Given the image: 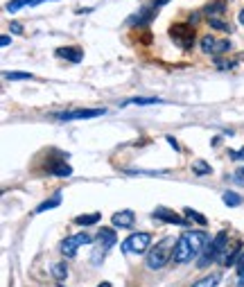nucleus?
<instances>
[{"instance_id": "nucleus-16", "label": "nucleus", "mask_w": 244, "mask_h": 287, "mask_svg": "<svg viewBox=\"0 0 244 287\" xmlns=\"http://www.w3.org/2000/svg\"><path fill=\"white\" fill-rule=\"evenodd\" d=\"M221 280V273H208V276L199 278L197 282H192V287H217V282Z\"/></svg>"}, {"instance_id": "nucleus-12", "label": "nucleus", "mask_w": 244, "mask_h": 287, "mask_svg": "<svg viewBox=\"0 0 244 287\" xmlns=\"http://www.w3.org/2000/svg\"><path fill=\"white\" fill-rule=\"evenodd\" d=\"M111 222H113V226L115 228H131L134 226V222H136V217H134V210H120V213H115L111 217Z\"/></svg>"}, {"instance_id": "nucleus-14", "label": "nucleus", "mask_w": 244, "mask_h": 287, "mask_svg": "<svg viewBox=\"0 0 244 287\" xmlns=\"http://www.w3.org/2000/svg\"><path fill=\"white\" fill-rule=\"evenodd\" d=\"M41 3H50V0H12V3H7V12L9 14H16V12L25 10V7H36Z\"/></svg>"}, {"instance_id": "nucleus-34", "label": "nucleus", "mask_w": 244, "mask_h": 287, "mask_svg": "<svg viewBox=\"0 0 244 287\" xmlns=\"http://www.w3.org/2000/svg\"><path fill=\"white\" fill-rule=\"evenodd\" d=\"M237 21H239V25H244V10L239 12V19H237Z\"/></svg>"}, {"instance_id": "nucleus-23", "label": "nucleus", "mask_w": 244, "mask_h": 287, "mask_svg": "<svg viewBox=\"0 0 244 287\" xmlns=\"http://www.w3.org/2000/svg\"><path fill=\"white\" fill-rule=\"evenodd\" d=\"M52 276L57 278V280H63V278L68 276V264H66V262H57V264H52Z\"/></svg>"}, {"instance_id": "nucleus-7", "label": "nucleus", "mask_w": 244, "mask_h": 287, "mask_svg": "<svg viewBox=\"0 0 244 287\" xmlns=\"http://www.w3.org/2000/svg\"><path fill=\"white\" fill-rule=\"evenodd\" d=\"M106 113V109H70V111H59L54 113L57 120H63V122H70V120H90V118H99V115Z\"/></svg>"}, {"instance_id": "nucleus-8", "label": "nucleus", "mask_w": 244, "mask_h": 287, "mask_svg": "<svg viewBox=\"0 0 244 287\" xmlns=\"http://www.w3.org/2000/svg\"><path fill=\"white\" fill-rule=\"evenodd\" d=\"M95 237L90 235V233H75V235H68L66 240L61 242V253L66 255V258H72V255L77 253V249H79L81 244H90Z\"/></svg>"}, {"instance_id": "nucleus-5", "label": "nucleus", "mask_w": 244, "mask_h": 287, "mask_svg": "<svg viewBox=\"0 0 244 287\" xmlns=\"http://www.w3.org/2000/svg\"><path fill=\"white\" fill-rule=\"evenodd\" d=\"M170 37L176 46H181L183 50H190L194 43V28L190 23H174L170 28Z\"/></svg>"}, {"instance_id": "nucleus-4", "label": "nucleus", "mask_w": 244, "mask_h": 287, "mask_svg": "<svg viewBox=\"0 0 244 287\" xmlns=\"http://www.w3.org/2000/svg\"><path fill=\"white\" fill-rule=\"evenodd\" d=\"M115 242H117V237H115V233H113V228H102V231L97 233V246H95L93 255H90V262H93L95 267H99V264L104 262V258H106V251L111 249Z\"/></svg>"}, {"instance_id": "nucleus-33", "label": "nucleus", "mask_w": 244, "mask_h": 287, "mask_svg": "<svg viewBox=\"0 0 244 287\" xmlns=\"http://www.w3.org/2000/svg\"><path fill=\"white\" fill-rule=\"evenodd\" d=\"M12 32H23V28H21V23H12Z\"/></svg>"}, {"instance_id": "nucleus-28", "label": "nucleus", "mask_w": 244, "mask_h": 287, "mask_svg": "<svg viewBox=\"0 0 244 287\" xmlns=\"http://www.w3.org/2000/svg\"><path fill=\"white\" fill-rule=\"evenodd\" d=\"M235 181L242 183V186H244V165H242V168L235 170Z\"/></svg>"}, {"instance_id": "nucleus-22", "label": "nucleus", "mask_w": 244, "mask_h": 287, "mask_svg": "<svg viewBox=\"0 0 244 287\" xmlns=\"http://www.w3.org/2000/svg\"><path fill=\"white\" fill-rule=\"evenodd\" d=\"M224 10H226V3H224V0H215V3H210V5L206 7L208 19H210V16H217V14H224Z\"/></svg>"}, {"instance_id": "nucleus-15", "label": "nucleus", "mask_w": 244, "mask_h": 287, "mask_svg": "<svg viewBox=\"0 0 244 287\" xmlns=\"http://www.w3.org/2000/svg\"><path fill=\"white\" fill-rule=\"evenodd\" d=\"M61 197H63V192L57 190L48 201H41V204L36 206V213H45V210H50V208H57V206L61 204Z\"/></svg>"}, {"instance_id": "nucleus-32", "label": "nucleus", "mask_w": 244, "mask_h": 287, "mask_svg": "<svg viewBox=\"0 0 244 287\" xmlns=\"http://www.w3.org/2000/svg\"><path fill=\"white\" fill-rule=\"evenodd\" d=\"M9 43H12V39H9V37H5V34H3V39H0V46H3V48H7Z\"/></svg>"}, {"instance_id": "nucleus-9", "label": "nucleus", "mask_w": 244, "mask_h": 287, "mask_svg": "<svg viewBox=\"0 0 244 287\" xmlns=\"http://www.w3.org/2000/svg\"><path fill=\"white\" fill-rule=\"evenodd\" d=\"M201 50H203V55H215V57H219V55H224V52H228L230 50V41L228 39H217V37H201Z\"/></svg>"}, {"instance_id": "nucleus-31", "label": "nucleus", "mask_w": 244, "mask_h": 287, "mask_svg": "<svg viewBox=\"0 0 244 287\" xmlns=\"http://www.w3.org/2000/svg\"><path fill=\"white\" fill-rule=\"evenodd\" d=\"M167 142H170V145H172V147H174V152H181L179 142H176V140H174V138H172V136H167Z\"/></svg>"}, {"instance_id": "nucleus-13", "label": "nucleus", "mask_w": 244, "mask_h": 287, "mask_svg": "<svg viewBox=\"0 0 244 287\" xmlns=\"http://www.w3.org/2000/svg\"><path fill=\"white\" fill-rule=\"evenodd\" d=\"M57 57H59V59L72 61V64H79V61L84 59V52H81L79 48H59V50H57Z\"/></svg>"}, {"instance_id": "nucleus-6", "label": "nucleus", "mask_w": 244, "mask_h": 287, "mask_svg": "<svg viewBox=\"0 0 244 287\" xmlns=\"http://www.w3.org/2000/svg\"><path fill=\"white\" fill-rule=\"evenodd\" d=\"M149 244H152V235L149 233H134L129 235L125 242H122V253H145L149 251Z\"/></svg>"}, {"instance_id": "nucleus-29", "label": "nucleus", "mask_w": 244, "mask_h": 287, "mask_svg": "<svg viewBox=\"0 0 244 287\" xmlns=\"http://www.w3.org/2000/svg\"><path fill=\"white\" fill-rule=\"evenodd\" d=\"M167 3H170V0H154L152 7H154V10H161V7H165V5H167Z\"/></svg>"}, {"instance_id": "nucleus-25", "label": "nucleus", "mask_w": 244, "mask_h": 287, "mask_svg": "<svg viewBox=\"0 0 244 287\" xmlns=\"http://www.w3.org/2000/svg\"><path fill=\"white\" fill-rule=\"evenodd\" d=\"M183 213H185V215H188V217H190V219H194V222H197V224H201V226H206V224H208V219H206V217H203V215H201V213H197V210H192V208H185V210H183Z\"/></svg>"}, {"instance_id": "nucleus-27", "label": "nucleus", "mask_w": 244, "mask_h": 287, "mask_svg": "<svg viewBox=\"0 0 244 287\" xmlns=\"http://www.w3.org/2000/svg\"><path fill=\"white\" fill-rule=\"evenodd\" d=\"M237 287H244V251L237 260Z\"/></svg>"}, {"instance_id": "nucleus-10", "label": "nucleus", "mask_w": 244, "mask_h": 287, "mask_svg": "<svg viewBox=\"0 0 244 287\" xmlns=\"http://www.w3.org/2000/svg\"><path fill=\"white\" fill-rule=\"evenodd\" d=\"M152 217L161 219V222H165V224H174V226H188V219L181 217V215L174 213V210L165 208V206H158V208H154Z\"/></svg>"}, {"instance_id": "nucleus-17", "label": "nucleus", "mask_w": 244, "mask_h": 287, "mask_svg": "<svg viewBox=\"0 0 244 287\" xmlns=\"http://www.w3.org/2000/svg\"><path fill=\"white\" fill-rule=\"evenodd\" d=\"M161 102H163V100H158V97H129V100H127L122 106H129V104L149 106V104H161Z\"/></svg>"}, {"instance_id": "nucleus-21", "label": "nucleus", "mask_w": 244, "mask_h": 287, "mask_svg": "<svg viewBox=\"0 0 244 287\" xmlns=\"http://www.w3.org/2000/svg\"><path fill=\"white\" fill-rule=\"evenodd\" d=\"M32 73H23V70H5V79L9 82H21V79H32Z\"/></svg>"}, {"instance_id": "nucleus-20", "label": "nucleus", "mask_w": 244, "mask_h": 287, "mask_svg": "<svg viewBox=\"0 0 244 287\" xmlns=\"http://www.w3.org/2000/svg\"><path fill=\"white\" fill-rule=\"evenodd\" d=\"M221 199H224V204L230 206V208H235V206H242V197H239L237 192H233V190H226L224 195H221Z\"/></svg>"}, {"instance_id": "nucleus-3", "label": "nucleus", "mask_w": 244, "mask_h": 287, "mask_svg": "<svg viewBox=\"0 0 244 287\" xmlns=\"http://www.w3.org/2000/svg\"><path fill=\"white\" fill-rule=\"evenodd\" d=\"M228 244H230V242H228V233H226V231L217 233L215 240L206 244L203 255L199 258L197 264H199V267H208V264L215 262V260H221V255H224V251H226V246H228Z\"/></svg>"}, {"instance_id": "nucleus-30", "label": "nucleus", "mask_w": 244, "mask_h": 287, "mask_svg": "<svg viewBox=\"0 0 244 287\" xmlns=\"http://www.w3.org/2000/svg\"><path fill=\"white\" fill-rule=\"evenodd\" d=\"M230 159L233 161H239V159H244V147L239 152H230Z\"/></svg>"}, {"instance_id": "nucleus-18", "label": "nucleus", "mask_w": 244, "mask_h": 287, "mask_svg": "<svg viewBox=\"0 0 244 287\" xmlns=\"http://www.w3.org/2000/svg\"><path fill=\"white\" fill-rule=\"evenodd\" d=\"M50 172L54 174V177H70L72 174V168L68 163H63V161H59V163H54L52 168H50Z\"/></svg>"}, {"instance_id": "nucleus-35", "label": "nucleus", "mask_w": 244, "mask_h": 287, "mask_svg": "<svg viewBox=\"0 0 244 287\" xmlns=\"http://www.w3.org/2000/svg\"><path fill=\"white\" fill-rule=\"evenodd\" d=\"M97 287H111V282H108V280H104V282H99Z\"/></svg>"}, {"instance_id": "nucleus-11", "label": "nucleus", "mask_w": 244, "mask_h": 287, "mask_svg": "<svg viewBox=\"0 0 244 287\" xmlns=\"http://www.w3.org/2000/svg\"><path fill=\"white\" fill-rule=\"evenodd\" d=\"M239 255H242V240H235L230 246H226V251H224L219 262L226 264V267H233V264L239 260Z\"/></svg>"}, {"instance_id": "nucleus-1", "label": "nucleus", "mask_w": 244, "mask_h": 287, "mask_svg": "<svg viewBox=\"0 0 244 287\" xmlns=\"http://www.w3.org/2000/svg\"><path fill=\"white\" fill-rule=\"evenodd\" d=\"M208 244V233L206 231H185L183 235H179L174 244V262H190L192 258H197Z\"/></svg>"}, {"instance_id": "nucleus-19", "label": "nucleus", "mask_w": 244, "mask_h": 287, "mask_svg": "<svg viewBox=\"0 0 244 287\" xmlns=\"http://www.w3.org/2000/svg\"><path fill=\"white\" fill-rule=\"evenodd\" d=\"M99 217H102L99 213L79 215V217H75V224H79V226H90V224H97V222H99Z\"/></svg>"}, {"instance_id": "nucleus-24", "label": "nucleus", "mask_w": 244, "mask_h": 287, "mask_svg": "<svg viewBox=\"0 0 244 287\" xmlns=\"http://www.w3.org/2000/svg\"><path fill=\"white\" fill-rule=\"evenodd\" d=\"M208 23H210V28H215V30H221V32H230V25L226 23V21H219V16H210V19H208Z\"/></svg>"}, {"instance_id": "nucleus-26", "label": "nucleus", "mask_w": 244, "mask_h": 287, "mask_svg": "<svg viewBox=\"0 0 244 287\" xmlns=\"http://www.w3.org/2000/svg\"><path fill=\"white\" fill-rule=\"evenodd\" d=\"M192 172L194 174H210L212 170H210V165H206L203 161H194V163H192Z\"/></svg>"}, {"instance_id": "nucleus-2", "label": "nucleus", "mask_w": 244, "mask_h": 287, "mask_svg": "<svg viewBox=\"0 0 244 287\" xmlns=\"http://www.w3.org/2000/svg\"><path fill=\"white\" fill-rule=\"evenodd\" d=\"M174 237H163L161 242H156V244L152 246V249L147 251V258H145V262H147L149 269H163L167 262H170V258H174Z\"/></svg>"}]
</instances>
